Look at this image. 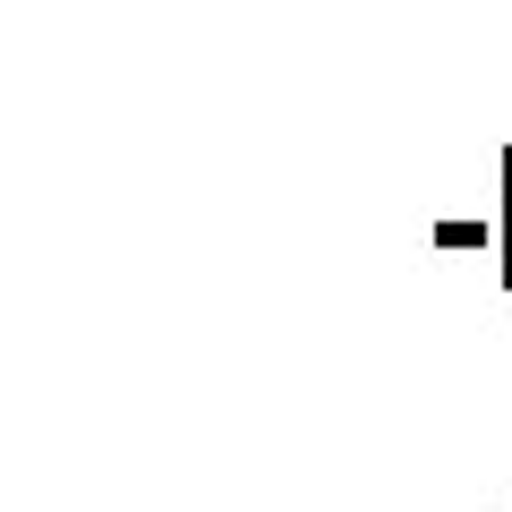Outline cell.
<instances>
[{
    "instance_id": "obj_1",
    "label": "cell",
    "mask_w": 512,
    "mask_h": 512,
    "mask_svg": "<svg viewBox=\"0 0 512 512\" xmlns=\"http://www.w3.org/2000/svg\"><path fill=\"white\" fill-rule=\"evenodd\" d=\"M495 274H504V291H512V146H504V163H495Z\"/></svg>"
},
{
    "instance_id": "obj_2",
    "label": "cell",
    "mask_w": 512,
    "mask_h": 512,
    "mask_svg": "<svg viewBox=\"0 0 512 512\" xmlns=\"http://www.w3.org/2000/svg\"><path fill=\"white\" fill-rule=\"evenodd\" d=\"M436 248H495V222H436Z\"/></svg>"
}]
</instances>
